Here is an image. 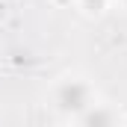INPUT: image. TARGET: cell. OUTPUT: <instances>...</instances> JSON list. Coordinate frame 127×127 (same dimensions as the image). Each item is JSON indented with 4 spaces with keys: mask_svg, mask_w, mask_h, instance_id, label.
Returning <instances> with one entry per match:
<instances>
[{
    "mask_svg": "<svg viewBox=\"0 0 127 127\" xmlns=\"http://www.w3.org/2000/svg\"><path fill=\"white\" fill-rule=\"evenodd\" d=\"M118 127H127V112L121 115V121H118Z\"/></svg>",
    "mask_w": 127,
    "mask_h": 127,
    "instance_id": "obj_5",
    "label": "cell"
},
{
    "mask_svg": "<svg viewBox=\"0 0 127 127\" xmlns=\"http://www.w3.org/2000/svg\"><path fill=\"white\" fill-rule=\"evenodd\" d=\"M80 127H118L115 112L103 103H92L86 112H80Z\"/></svg>",
    "mask_w": 127,
    "mask_h": 127,
    "instance_id": "obj_2",
    "label": "cell"
},
{
    "mask_svg": "<svg viewBox=\"0 0 127 127\" xmlns=\"http://www.w3.org/2000/svg\"><path fill=\"white\" fill-rule=\"evenodd\" d=\"M106 6H109V0H77V9L86 18H100L106 12Z\"/></svg>",
    "mask_w": 127,
    "mask_h": 127,
    "instance_id": "obj_3",
    "label": "cell"
},
{
    "mask_svg": "<svg viewBox=\"0 0 127 127\" xmlns=\"http://www.w3.org/2000/svg\"><path fill=\"white\" fill-rule=\"evenodd\" d=\"M53 9H71V6H77V0H47Z\"/></svg>",
    "mask_w": 127,
    "mask_h": 127,
    "instance_id": "obj_4",
    "label": "cell"
},
{
    "mask_svg": "<svg viewBox=\"0 0 127 127\" xmlns=\"http://www.w3.org/2000/svg\"><path fill=\"white\" fill-rule=\"evenodd\" d=\"M53 100H56V109H59V112H74V115L86 112V109L95 103L89 83L80 80V77H65L62 83H56Z\"/></svg>",
    "mask_w": 127,
    "mask_h": 127,
    "instance_id": "obj_1",
    "label": "cell"
}]
</instances>
